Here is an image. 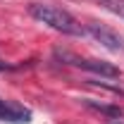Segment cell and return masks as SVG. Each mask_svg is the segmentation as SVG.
<instances>
[{
    "mask_svg": "<svg viewBox=\"0 0 124 124\" xmlns=\"http://www.w3.org/2000/svg\"><path fill=\"white\" fill-rule=\"evenodd\" d=\"M29 15L38 22L48 24L50 29L60 31V33H67V36H84L86 29L79 24L69 12H64L60 7H53V5H46V2H31L29 5Z\"/></svg>",
    "mask_w": 124,
    "mask_h": 124,
    "instance_id": "6da1fadb",
    "label": "cell"
},
{
    "mask_svg": "<svg viewBox=\"0 0 124 124\" xmlns=\"http://www.w3.org/2000/svg\"><path fill=\"white\" fill-rule=\"evenodd\" d=\"M86 31H88L103 48H108L110 53L124 50V38L117 31H112L110 26H105V24H100V22H88V24H86Z\"/></svg>",
    "mask_w": 124,
    "mask_h": 124,
    "instance_id": "7a4b0ae2",
    "label": "cell"
},
{
    "mask_svg": "<svg viewBox=\"0 0 124 124\" xmlns=\"http://www.w3.org/2000/svg\"><path fill=\"white\" fill-rule=\"evenodd\" d=\"M57 57L62 60H69V64H74V67H81V69H86V72H93V74H100V77H112L117 79L119 77V69L115 67V64H110L105 60H81V57H74V55H69V53H55Z\"/></svg>",
    "mask_w": 124,
    "mask_h": 124,
    "instance_id": "3957f363",
    "label": "cell"
},
{
    "mask_svg": "<svg viewBox=\"0 0 124 124\" xmlns=\"http://www.w3.org/2000/svg\"><path fill=\"white\" fill-rule=\"evenodd\" d=\"M0 119L2 122H15V124H26L31 122V112L19 105H10L5 100H0Z\"/></svg>",
    "mask_w": 124,
    "mask_h": 124,
    "instance_id": "277c9868",
    "label": "cell"
},
{
    "mask_svg": "<svg viewBox=\"0 0 124 124\" xmlns=\"http://www.w3.org/2000/svg\"><path fill=\"white\" fill-rule=\"evenodd\" d=\"M86 103V108L91 110H98V112H103V115H108V117H112V119H119L124 112L122 108H117V105H103V103H95V100H84Z\"/></svg>",
    "mask_w": 124,
    "mask_h": 124,
    "instance_id": "5b68a950",
    "label": "cell"
},
{
    "mask_svg": "<svg viewBox=\"0 0 124 124\" xmlns=\"http://www.w3.org/2000/svg\"><path fill=\"white\" fill-rule=\"evenodd\" d=\"M100 7H105L108 12H112V15L122 17L124 19V0H95Z\"/></svg>",
    "mask_w": 124,
    "mask_h": 124,
    "instance_id": "8992f818",
    "label": "cell"
},
{
    "mask_svg": "<svg viewBox=\"0 0 124 124\" xmlns=\"http://www.w3.org/2000/svg\"><path fill=\"white\" fill-rule=\"evenodd\" d=\"M2 69H12V67H10V64H5V62H0V72H2Z\"/></svg>",
    "mask_w": 124,
    "mask_h": 124,
    "instance_id": "52a82bcc",
    "label": "cell"
}]
</instances>
